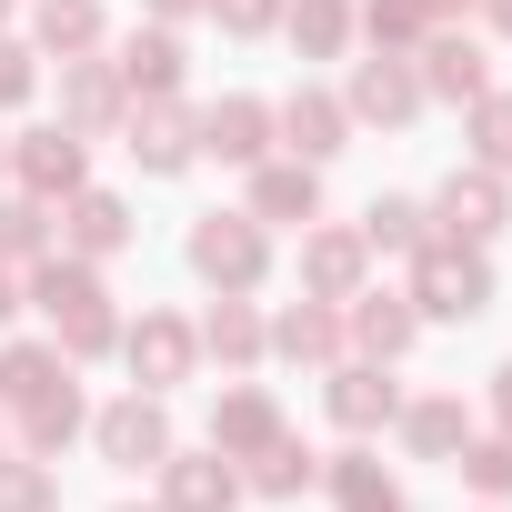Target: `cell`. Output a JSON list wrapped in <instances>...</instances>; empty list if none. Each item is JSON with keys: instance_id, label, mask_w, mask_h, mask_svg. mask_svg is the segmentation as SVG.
I'll use <instances>...</instances> for the list:
<instances>
[{"instance_id": "obj_36", "label": "cell", "mask_w": 512, "mask_h": 512, "mask_svg": "<svg viewBox=\"0 0 512 512\" xmlns=\"http://www.w3.org/2000/svg\"><path fill=\"white\" fill-rule=\"evenodd\" d=\"M0 262H51V201H0Z\"/></svg>"}, {"instance_id": "obj_24", "label": "cell", "mask_w": 512, "mask_h": 512, "mask_svg": "<svg viewBox=\"0 0 512 512\" xmlns=\"http://www.w3.org/2000/svg\"><path fill=\"white\" fill-rule=\"evenodd\" d=\"M11 422H21V452H41V462H51L61 442H81V432H91V412H81V382H71V372H61L51 392L11 402Z\"/></svg>"}, {"instance_id": "obj_21", "label": "cell", "mask_w": 512, "mask_h": 512, "mask_svg": "<svg viewBox=\"0 0 512 512\" xmlns=\"http://www.w3.org/2000/svg\"><path fill=\"white\" fill-rule=\"evenodd\" d=\"M412 71H422V101H482V91H492V61H482V41H462V31H432Z\"/></svg>"}, {"instance_id": "obj_13", "label": "cell", "mask_w": 512, "mask_h": 512, "mask_svg": "<svg viewBox=\"0 0 512 512\" xmlns=\"http://www.w3.org/2000/svg\"><path fill=\"white\" fill-rule=\"evenodd\" d=\"M362 272H372V241H362V231L302 221V292H312V302H352Z\"/></svg>"}, {"instance_id": "obj_44", "label": "cell", "mask_w": 512, "mask_h": 512, "mask_svg": "<svg viewBox=\"0 0 512 512\" xmlns=\"http://www.w3.org/2000/svg\"><path fill=\"white\" fill-rule=\"evenodd\" d=\"M0 181H11V141H0Z\"/></svg>"}, {"instance_id": "obj_40", "label": "cell", "mask_w": 512, "mask_h": 512, "mask_svg": "<svg viewBox=\"0 0 512 512\" xmlns=\"http://www.w3.org/2000/svg\"><path fill=\"white\" fill-rule=\"evenodd\" d=\"M21 302H31V292L11 282V262H0V332H11V322H21Z\"/></svg>"}, {"instance_id": "obj_5", "label": "cell", "mask_w": 512, "mask_h": 512, "mask_svg": "<svg viewBox=\"0 0 512 512\" xmlns=\"http://www.w3.org/2000/svg\"><path fill=\"white\" fill-rule=\"evenodd\" d=\"M91 442H101L111 472H161V462H171V412H161V392H131V402L91 412Z\"/></svg>"}, {"instance_id": "obj_14", "label": "cell", "mask_w": 512, "mask_h": 512, "mask_svg": "<svg viewBox=\"0 0 512 512\" xmlns=\"http://www.w3.org/2000/svg\"><path fill=\"white\" fill-rule=\"evenodd\" d=\"M272 141H282V131H272V101H251V91H221V101L201 111V151H211V161H241V171H251V161H272Z\"/></svg>"}, {"instance_id": "obj_33", "label": "cell", "mask_w": 512, "mask_h": 512, "mask_svg": "<svg viewBox=\"0 0 512 512\" xmlns=\"http://www.w3.org/2000/svg\"><path fill=\"white\" fill-rule=\"evenodd\" d=\"M462 141H472V161H482V171H502V181H512V91L462 101Z\"/></svg>"}, {"instance_id": "obj_28", "label": "cell", "mask_w": 512, "mask_h": 512, "mask_svg": "<svg viewBox=\"0 0 512 512\" xmlns=\"http://www.w3.org/2000/svg\"><path fill=\"white\" fill-rule=\"evenodd\" d=\"M251 492H262V502H292V492H312L322 482V452L302 442V432H272L262 452H251V472H241Z\"/></svg>"}, {"instance_id": "obj_4", "label": "cell", "mask_w": 512, "mask_h": 512, "mask_svg": "<svg viewBox=\"0 0 512 512\" xmlns=\"http://www.w3.org/2000/svg\"><path fill=\"white\" fill-rule=\"evenodd\" d=\"M11 181H21L31 201H71V191L91 181V141H81L71 121H41V131L11 141Z\"/></svg>"}, {"instance_id": "obj_25", "label": "cell", "mask_w": 512, "mask_h": 512, "mask_svg": "<svg viewBox=\"0 0 512 512\" xmlns=\"http://www.w3.org/2000/svg\"><path fill=\"white\" fill-rule=\"evenodd\" d=\"M101 41H111L101 0H31V51H41V61H81V51H101Z\"/></svg>"}, {"instance_id": "obj_41", "label": "cell", "mask_w": 512, "mask_h": 512, "mask_svg": "<svg viewBox=\"0 0 512 512\" xmlns=\"http://www.w3.org/2000/svg\"><path fill=\"white\" fill-rule=\"evenodd\" d=\"M141 11H151V21H191V11H201V0H141Z\"/></svg>"}, {"instance_id": "obj_19", "label": "cell", "mask_w": 512, "mask_h": 512, "mask_svg": "<svg viewBox=\"0 0 512 512\" xmlns=\"http://www.w3.org/2000/svg\"><path fill=\"white\" fill-rule=\"evenodd\" d=\"M121 111H131V91H121L111 61H91V51L61 61V121H71L81 141H91V131H121Z\"/></svg>"}, {"instance_id": "obj_27", "label": "cell", "mask_w": 512, "mask_h": 512, "mask_svg": "<svg viewBox=\"0 0 512 512\" xmlns=\"http://www.w3.org/2000/svg\"><path fill=\"white\" fill-rule=\"evenodd\" d=\"M272 352H282V362H312V372H332V362H342V302H312V292H302V302L272 322Z\"/></svg>"}, {"instance_id": "obj_45", "label": "cell", "mask_w": 512, "mask_h": 512, "mask_svg": "<svg viewBox=\"0 0 512 512\" xmlns=\"http://www.w3.org/2000/svg\"><path fill=\"white\" fill-rule=\"evenodd\" d=\"M11 11H21V0H0V21H11Z\"/></svg>"}, {"instance_id": "obj_37", "label": "cell", "mask_w": 512, "mask_h": 512, "mask_svg": "<svg viewBox=\"0 0 512 512\" xmlns=\"http://www.w3.org/2000/svg\"><path fill=\"white\" fill-rule=\"evenodd\" d=\"M201 11H211L231 41H262V31H282V0H201Z\"/></svg>"}, {"instance_id": "obj_43", "label": "cell", "mask_w": 512, "mask_h": 512, "mask_svg": "<svg viewBox=\"0 0 512 512\" xmlns=\"http://www.w3.org/2000/svg\"><path fill=\"white\" fill-rule=\"evenodd\" d=\"M111 512H161V502H111Z\"/></svg>"}, {"instance_id": "obj_26", "label": "cell", "mask_w": 512, "mask_h": 512, "mask_svg": "<svg viewBox=\"0 0 512 512\" xmlns=\"http://www.w3.org/2000/svg\"><path fill=\"white\" fill-rule=\"evenodd\" d=\"M191 332H201V352H211V362H231V372H251V362L272 352V322L251 312V292H221V302H211V322H191Z\"/></svg>"}, {"instance_id": "obj_47", "label": "cell", "mask_w": 512, "mask_h": 512, "mask_svg": "<svg viewBox=\"0 0 512 512\" xmlns=\"http://www.w3.org/2000/svg\"><path fill=\"white\" fill-rule=\"evenodd\" d=\"M0 422H11V412H0Z\"/></svg>"}, {"instance_id": "obj_16", "label": "cell", "mask_w": 512, "mask_h": 512, "mask_svg": "<svg viewBox=\"0 0 512 512\" xmlns=\"http://www.w3.org/2000/svg\"><path fill=\"white\" fill-rule=\"evenodd\" d=\"M392 432H402L412 462H452V452L472 442V402H462V392H412V402L392 412Z\"/></svg>"}, {"instance_id": "obj_42", "label": "cell", "mask_w": 512, "mask_h": 512, "mask_svg": "<svg viewBox=\"0 0 512 512\" xmlns=\"http://www.w3.org/2000/svg\"><path fill=\"white\" fill-rule=\"evenodd\" d=\"M482 21H492V31H512V0H482Z\"/></svg>"}, {"instance_id": "obj_32", "label": "cell", "mask_w": 512, "mask_h": 512, "mask_svg": "<svg viewBox=\"0 0 512 512\" xmlns=\"http://www.w3.org/2000/svg\"><path fill=\"white\" fill-rule=\"evenodd\" d=\"M352 21L372 31V51H422V41L442 31V11H432V0H362Z\"/></svg>"}, {"instance_id": "obj_2", "label": "cell", "mask_w": 512, "mask_h": 512, "mask_svg": "<svg viewBox=\"0 0 512 512\" xmlns=\"http://www.w3.org/2000/svg\"><path fill=\"white\" fill-rule=\"evenodd\" d=\"M412 312H422V322H482V312H492V251L432 231V241L412 251Z\"/></svg>"}, {"instance_id": "obj_34", "label": "cell", "mask_w": 512, "mask_h": 512, "mask_svg": "<svg viewBox=\"0 0 512 512\" xmlns=\"http://www.w3.org/2000/svg\"><path fill=\"white\" fill-rule=\"evenodd\" d=\"M0 512H61V472L41 452H0Z\"/></svg>"}, {"instance_id": "obj_23", "label": "cell", "mask_w": 512, "mask_h": 512, "mask_svg": "<svg viewBox=\"0 0 512 512\" xmlns=\"http://www.w3.org/2000/svg\"><path fill=\"white\" fill-rule=\"evenodd\" d=\"M111 71H121V91H131V101H171V91H181V31H171V21L131 31Z\"/></svg>"}, {"instance_id": "obj_8", "label": "cell", "mask_w": 512, "mask_h": 512, "mask_svg": "<svg viewBox=\"0 0 512 512\" xmlns=\"http://www.w3.org/2000/svg\"><path fill=\"white\" fill-rule=\"evenodd\" d=\"M121 362H131V382H141V392H171V382H191L201 332H191L181 312H141V322H121Z\"/></svg>"}, {"instance_id": "obj_20", "label": "cell", "mask_w": 512, "mask_h": 512, "mask_svg": "<svg viewBox=\"0 0 512 512\" xmlns=\"http://www.w3.org/2000/svg\"><path fill=\"white\" fill-rule=\"evenodd\" d=\"M272 432H292V422H282V402H272L262 382H231V392L211 402V452H231V462H251Z\"/></svg>"}, {"instance_id": "obj_46", "label": "cell", "mask_w": 512, "mask_h": 512, "mask_svg": "<svg viewBox=\"0 0 512 512\" xmlns=\"http://www.w3.org/2000/svg\"><path fill=\"white\" fill-rule=\"evenodd\" d=\"M432 11H452V0H432Z\"/></svg>"}, {"instance_id": "obj_30", "label": "cell", "mask_w": 512, "mask_h": 512, "mask_svg": "<svg viewBox=\"0 0 512 512\" xmlns=\"http://www.w3.org/2000/svg\"><path fill=\"white\" fill-rule=\"evenodd\" d=\"M352 231H362L372 251H422V241H432V201H412V191H372Z\"/></svg>"}, {"instance_id": "obj_9", "label": "cell", "mask_w": 512, "mask_h": 512, "mask_svg": "<svg viewBox=\"0 0 512 512\" xmlns=\"http://www.w3.org/2000/svg\"><path fill=\"white\" fill-rule=\"evenodd\" d=\"M322 412H332L352 442L392 432V412H402V382H392V362H332V382H322Z\"/></svg>"}, {"instance_id": "obj_1", "label": "cell", "mask_w": 512, "mask_h": 512, "mask_svg": "<svg viewBox=\"0 0 512 512\" xmlns=\"http://www.w3.org/2000/svg\"><path fill=\"white\" fill-rule=\"evenodd\" d=\"M31 312L51 322V342H61L71 362H101V352H121L111 282H101V262H81V251H61V262H41V272H31Z\"/></svg>"}, {"instance_id": "obj_35", "label": "cell", "mask_w": 512, "mask_h": 512, "mask_svg": "<svg viewBox=\"0 0 512 512\" xmlns=\"http://www.w3.org/2000/svg\"><path fill=\"white\" fill-rule=\"evenodd\" d=\"M452 472H462L482 502H512V432H472V442L452 452Z\"/></svg>"}, {"instance_id": "obj_22", "label": "cell", "mask_w": 512, "mask_h": 512, "mask_svg": "<svg viewBox=\"0 0 512 512\" xmlns=\"http://www.w3.org/2000/svg\"><path fill=\"white\" fill-rule=\"evenodd\" d=\"M322 492H332V512H412V492H402V472H382V452H342V462H322Z\"/></svg>"}, {"instance_id": "obj_29", "label": "cell", "mask_w": 512, "mask_h": 512, "mask_svg": "<svg viewBox=\"0 0 512 512\" xmlns=\"http://www.w3.org/2000/svg\"><path fill=\"white\" fill-rule=\"evenodd\" d=\"M282 31H292L302 61H342L362 21H352V0H282Z\"/></svg>"}, {"instance_id": "obj_15", "label": "cell", "mask_w": 512, "mask_h": 512, "mask_svg": "<svg viewBox=\"0 0 512 512\" xmlns=\"http://www.w3.org/2000/svg\"><path fill=\"white\" fill-rule=\"evenodd\" d=\"M272 131L292 141V161H332V151H352V111L332 101V91H292V101H272Z\"/></svg>"}, {"instance_id": "obj_10", "label": "cell", "mask_w": 512, "mask_h": 512, "mask_svg": "<svg viewBox=\"0 0 512 512\" xmlns=\"http://www.w3.org/2000/svg\"><path fill=\"white\" fill-rule=\"evenodd\" d=\"M342 111H352V121H382V131H412V121H422V71H412L402 51H372V61L352 71Z\"/></svg>"}, {"instance_id": "obj_11", "label": "cell", "mask_w": 512, "mask_h": 512, "mask_svg": "<svg viewBox=\"0 0 512 512\" xmlns=\"http://www.w3.org/2000/svg\"><path fill=\"white\" fill-rule=\"evenodd\" d=\"M342 342H362V362H412V342H422V312H412V292H352L342 302Z\"/></svg>"}, {"instance_id": "obj_18", "label": "cell", "mask_w": 512, "mask_h": 512, "mask_svg": "<svg viewBox=\"0 0 512 512\" xmlns=\"http://www.w3.org/2000/svg\"><path fill=\"white\" fill-rule=\"evenodd\" d=\"M251 221H322V161H251Z\"/></svg>"}, {"instance_id": "obj_17", "label": "cell", "mask_w": 512, "mask_h": 512, "mask_svg": "<svg viewBox=\"0 0 512 512\" xmlns=\"http://www.w3.org/2000/svg\"><path fill=\"white\" fill-rule=\"evenodd\" d=\"M231 502H241L231 452H181V442H171V462H161V512H231Z\"/></svg>"}, {"instance_id": "obj_12", "label": "cell", "mask_w": 512, "mask_h": 512, "mask_svg": "<svg viewBox=\"0 0 512 512\" xmlns=\"http://www.w3.org/2000/svg\"><path fill=\"white\" fill-rule=\"evenodd\" d=\"M131 241H141V221H131L121 191H91V181H81V191L61 201V251H81V262H121Z\"/></svg>"}, {"instance_id": "obj_3", "label": "cell", "mask_w": 512, "mask_h": 512, "mask_svg": "<svg viewBox=\"0 0 512 512\" xmlns=\"http://www.w3.org/2000/svg\"><path fill=\"white\" fill-rule=\"evenodd\" d=\"M181 262H191L211 292H262V272H272V231L251 221V211H201V221L181 231Z\"/></svg>"}, {"instance_id": "obj_38", "label": "cell", "mask_w": 512, "mask_h": 512, "mask_svg": "<svg viewBox=\"0 0 512 512\" xmlns=\"http://www.w3.org/2000/svg\"><path fill=\"white\" fill-rule=\"evenodd\" d=\"M31 91H41V51L31 41H0V111H21Z\"/></svg>"}, {"instance_id": "obj_7", "label": "cell", "mask_w": 512, "mask_h": 512, "mask_svg": "<svg viewBox=\"0 0 512 512\" xmlns=\"http://www.w3.org/2000/svg\"><path fill=\"white\" fill-rule=\"evenodd\" d=\"M502 221H512V181L482 171V161H462V171L432 191V231H442V241H492Z\"/></svg>"}, {"instance_id": "obj_39", "label": "cell", "mask_w": 512, "mask_h": 512, "mask_svg": "<svg viewBox=\"0 0 512 512\" xmlns=\"http://www.w3.org/2000/svg\"><path fill=\"white\" fill-rule=\"evenodd\" d=\"M482 412H492V432H512V362L492 372V392H482Z\"/></svg>"}, {"instance_id": "obj_31", "label": "cell", "mask_w": 512, "mask_h": 512, "mask_svg": "<svg viewBox=\"0 0 512 512\" xmlns=\"http://www.w3.org/2000/svg\"><path fill=\"white\" fill-rule=\"evenodd\" d=\"M61 372H81L61 342H0V412H11V402H31V392H51Z\"/></svg>"}, {"instance_id": "obj_6", "label": "cell", "mask_w": 512, "mask_h": 512, "mask_svg": "<svg viewBox=\"0 0 512 512\" xmlns=\"http://www.w3.org/2000/svg\"><path fill=\"white\" fill-rule=\"evenodd\" d=\"M121 131H131L141 181H181V171L201 161V121H191L181 101H131V111H121Z\"/></svg>"}]
</instances>
